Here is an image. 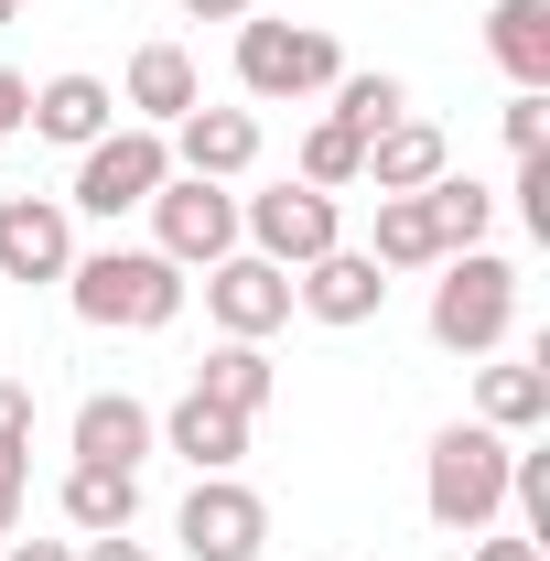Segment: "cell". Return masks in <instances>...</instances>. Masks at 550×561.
Returning a JSON list of instances; mask_svg holds the SVG:
<instances>
[{"instance_id": "1", "label": "cell", "mask_w": 550, "mask_h": 561, "mask_svg": "<svg viewBox=\"0 0 550 561\" xmlns=\"http://www.w3.org/2000/svg\"><path fill=\"white\" fill-rule=\"evenodd\" d=\"M66 302H76V324H98V335H162L184 313V271L162 249H76Z\"/></svg>"}, {"instance_id": "2", "label": "cell", "mask_w": 550, "mask_h": 561, "mask_svg": "<svg viewBox=\"0 0 550 561\" xmlns=\"http://www.w3.org/2000/svg\"><path fill=\"white\" fill-rule=\"evenodd\" d=\"M507 432H485V421H454V432H432V465H421V507H432V529L443 540H485L496 529V507H507Z\"/></svg>"}, {"instance_id": "3", "label": "cell", "mask_w": 550, "mask_h": 561, "mask_svg": "<svg viewBox=\"0 0 550 561\" xmlns=\"http://www.w3.org/2000/svg\"><path fill=\"white\" fill-rule=\"evenodd\" d=\"M432 346L443 356H496L507 346V324H518V271L496 260V249H454V260H432Z\"/></svg>"}, {"instance_id": "4", "label": "cell", "mask_w": 550, "mask_h": 561, "mask_svg": "<svg viewBox=\"0 0 550 561\" xmlns=\"http://www.w3.org/2000/svg\"><path fill=\"white\" fill-rule=\"evenodd\" d=\"M162 173H173V140L140 130V119H119L108 140H87V151H76L66 216H98V227H119V216H140L151 195H162Z\"/></svg>"}, {"instance_id": "5", "label": "cell", "mask_w": 550, "mask_h": 561, "mask_svg": "<svg viewBox=\"0 0 550 561\" xmlns=\"http://www.w3.org/2000/svg\"><path fill=\"white\" fill-rule=\"evenodd\" d=\"M345 76V55H335V33L324 22H238V87L260 98V108H280V98H324Z\"/></svg>"}, {"instance_id": "6", "label": "cell", "mask_w": 550, "mask_h": 561, "mask_svg": "<svg viewBox=\"0 0 550 561\" xmlns=\"http://www.w3.org/2000/svg\"><path fill=\"white\" fill-rule=\"evenodd\" d=\"M151 249H162L173 271H216V260L238 249V195H227V184H195V173H162V195H151Z\"/></svg>"}, {"instance_id": "7", "label": "cell", "mask_w": 550, "mask_h": 561, "mask_svg": "<svg viewBox=\"0 0 550 561\" xmlns=\"http://www.w3.org/2000/svg\"><path fill=\"white\" fill-rule=\"evenodd\" d=\"M238 238H249L260 260H280V271H302V260L345 249V216H335V195H313V184H280V195H238Z\"/></svg>"}, {"instance_id": "8", "label": "cell", "mask_w": 550, "mask_h": 561, "mask_svg": "<svg viewBox=\"0 0 550 561\" xmlns=\"http://www.w3.org/2000/svg\"><path fill=\"white\" fill-rule=\"evenodd\" d=\"M206 324L216 335H249V346H271L280 324H291V271L260 260V249H227L206 271Z\"/></svg>"}, {"instance_id": "9", "label": "cell", "mask_w": 550, "mask_h": 561, "mask_svg": "<svg viewBox=\"0 0 550 561\" xmlns=\"http://www.w3.org/2000/svg\"><path fill=\"white\" fill-rule=\"evenodd\" d=\"M173 540H184L195 561H260L271 551V507H260V486H238V476H195Z\"/></svg>"}, {"instance_id": "10", "label": "cell", "mask_w": 550, "mask_h": 561, "mask_svg": "<svg viewBox=\"0 0 550 561\" xmlns=\"http://www.w3.org/2000/svg\"><path fill=\"white\" fill-rule=\"evenodd\" d=\"M76 271V216L66 195H0V280L44 291V280Z\"/></svg>"}, {"instance_id": "11", "label": "cell", "mask_w": 550, "mask_h": 561, "mask_svg": "<svg viewBox=\"0 0 550 561\" xmlns=\"http://www.w3.org/2000/svg\"><path fill=\"white\" fill-rule=\"evenodd\" d=\"M162 140H173V173H195V184H238V173L260 162V108H184Z\"/></svg>"}, {"instance_id": "12", "label": "cell", "mask_w": 550, "mask_h": 561, "mask_svg": "<svg viewBox=\"0 0 550 561\" xmlns=\"http://www.w3.org/2000/svg\"><path fill=\"white\" fill-rule=\"evenodd\" d=\"M22 130H33V140H66V151H87V140L119 130V87H108V76H87V66H66V76H44V87H33Z\"/></svg>"}, {"instance_id": "13", "label": "cell", "mask_w": 550, "mask_h": 561, "mask_svg": "<svg viewBox=\"0 0 550 561\" xmlns=\"http://www.w3.org/2000/svg\"><path fill=\"white\" fill-rule=\"evenodd\" d=\"M291 302H302L313 324H378V302H389V271H378L367 249H324V260H302Z\"/></svg>"}, {"instance_id": "14", "label": "cell", "mask_w": 550, "mask_h": 561, "mask_svg": "<svg viewBox=\"0 0 550 561\" xmlns=\"http://www.w3.org/2000/svg\"><path fill=\"white\" fill-rule=\"evenodd\" d=\"M119 108H130L140 130H173L184 108H206V76H195V55H184V44H140L130 66H119Z\"/></svg>"}, {"instance_id": "15", "label": "cell", "mask_w": 550, "mask_h": 561, "mask_svg": "<svg viewBox=\"0 0 550 561\" xmlns=\"http://www.w3.org/2000/svg\"><path fill=\"white\" fill-rule=\"evenodd\" d=\"M162 454H184L195 476H238V465H249V421L227 411V400H206V389H184V400L162 411Z\"/></svg>"}, {"instance_id": "16", "label": "cell", "mask_w": 550, "mask_h": 561, "mask_svg": "<svg viewBox=\"0 0 550 561\" xmlns=\"http://www.w3.org/2000/svg\"><path fill=\"white\" fill-rule=\"evenodd\" d=\"M454 173V151L432 119H389V130H367V162H356V184H378V195H421V184H443Z\"/></svg>"}, {"instance_id": "17", "label": "cell", "mask_w": 550, "mask_h": 561, "mask_svg": "<svg viewBox=\"0 0 550 561\" xmlns=\"http://www.w3.org/2000/svg\"><path fill=\"white\" fill-rule=\"evenodd\" d=\"M162 443V421L140 411L130 389H98V400H76V465H130L140 476V454Z\"/></svg>"}, {"instance_id": "18", "label": "cell", "mask_w": 550, "mask_h": 561, "mask_svg": "<svg viewBox=\"0 0 550 561\" xmlns=\"http://www.w3.org/2000/svg\"><path fill=\"white\" fill-rule=\"evenodd\" d=\"M76 540H108V529H140V476L130 465H66V486H55Z\"/></svg>"}, {"instance_id": "19", "label": "cell", "mask_w": 550, "mask_h": 561, "mask_svg": "<svg viewBox=\"0 0 550 561\" xmlns=\"http://www.w3.org/2000/svg\"><path fill=\"white\" fill-rule=\"evenodd\" d=\"M475 421H485V432H507V443H518V432H540V421H550V367H540V356L475 367Z\"/></svg>"}, {"instance_id": "20", "label": "cell", "mask_w": 550, "mask_h": 561, "mask_svg": "<svg viewBox=\"0 0 550 561\" xmlns=\"http://www.w3.org/2000/svg\"><path fill=\"white\" fill-rule=\"evenodd\" d=\"M195 389L227 400L238 421H260V411H271V389H280V367H271V346H249V335H216V356L195 367Z\"/></svg>"}, {"instance_id": "21", "label": "cell", "mask_w": 550, "mask_h": 561, "mask_svg": "<svg viewBox=\"0 0 550 561\" xmlns=\"http://www.w3.org/2000/svg\"><path fill=\"white\" fill-rule=\"evenodd\" d=\"M485 55L518 76V87H540V98H550V0H496V22H485Z\"/></svg>"}, {"instance_id": "22", "label": "cell", "mask_w": 550, "mask_h": 561, "mask_svg": "<svg viewBox=\"0 0 550 561\" xmlns=\"http://www.w3.org/2000/svg\"><path fill=\"white\" fill-rule=\"evenodd\" d=\"M367 260H378V271H432V260H443L432 206H421V195H378V238H367Z\"/></svg>"}, {"instance_id": "23", "label": "cell", "mask_w": 550, "mask_h": 561, "mask_svg": "<svg viewBox=\"0 0 550 561\" xmlns=\"http://www.w3.org/2000/svg\"><path fill=\"white\" fill-rule=\"evenodd\" d=\"M421 206H432V238H443V260H454V249H485V227H496V195H485V184H465V173L421 184Z\"/></svg>"}, {"instance_id": "24", "label": "cell", "mask_w": 550, "mask_h": 561, "mask_svg": "<svg viewBox=\"0 0 550 561\" xmlns=\"http://www.w3.org/2000/svg\"><path fill=\"white\" fill-rule=\"evenodd\" d=\"M324 98H335L324 119H345V130H356V140H367V130H389V119H411V87H400V76H389V66H378V76H335Z\"/></svg>"}, {"instance_id": "25", "label": "cell", "mask_w": 550, "mask_h": 561, "mask_svg": "<svg viewBox=\"0 0 550 561\" xmlns=\"http://www.w3.org/2000/svg\"><path fill=\"white\" fill-rule=\"evenodd\" d=\"M356 162H367V140L345 130V119H313V130H302V173H291V184H313V195H345V184H356Z\"/></svg>"}, {"instance_id": "26", "label": "cell", "mask_w": 550, "mask_h": 561, "mask_svg": "<svg viewBox=\"0 0 550 561\" xmlns=\"http://www.w3.org/2000/svg\"><path fill=\"white\" fill-rule=\"evenodd\" d=\"M507 507L529 540H550V454H507Z\"/></svg>"}, {"instance_id": "27", "label": "cell", "mask_w": 550, "mask_h": 561, "mask_svg": "<svg viewBox=\"0 0 550 561\" xmlns=\"http://www.w3.org/2000/svg\"><path fill=\"white\" fill-rule=\"evenodd\" d=\"M0 476L33 486V389L22 378H0Z\"/></svg>"}, {"instance_id": "28", "label": "cell", "mask_w": 550, "mask_h": 561, "mask_svg": "<svg viewBox=\"0 0 550 561\" xmlns=\"http://www.w3.org/2000/svg\"><path fill=\"white\" fill-rule=\"evenodd\" d=\"M507 151H550V98H540V87L507 98Z\"/></svg>"}, {"instance_id": "29", "label": "cell", "mask_w": 550, "mask_h": 561, "mask_svg": "<svg viewBox=\"0 0 550 561\" xmlns=\"http://www.w3.org/2000/svg\"><path fill=\"white\" fill-rule=\"evenodd\" d=\"M518 216L529 238H550V151H518Z\"/></svg>"}, {"instance_id": "30", "label": "cell", "mask_w": 550, "mask_h": 561, "mask_svg": "<svg viewBox=\"0 0 550 561\" xmlns=\"http://www.w3.org/2000/svg\"><path fill=\"white\" fill-rule=\"evenodd\" d=\"M22 108H33V76L0 66V140H22Z\"/></svg>"}, {"instance_id": "31", "label": "cell", "mask_w": 550, "mask_h": 561, "mask_svg": "<svg viewBox=\"0 0 550 561\" xmlns=\"http://www.w3.org/2000/svg\"><path fill=\"white\" fill-rule=\"evenodd\" d=\"M76 561H151V540H130V529H108V540H76Z\"/></svg>"}, {"instance_id": "32", "label": "cell", "mask_w": 550, "mask_h": 561, "mask_svg": "<svg viewBox=\"0 0 550 561\" xmlns=\"http://www.w3.org/2000/svg\"><path fill=\"white\" fill-rule=\"evenodd\" d=\"M475 561H540V540H529V529H507V540H475Z\"/></svg>"}, {"instance_id": "33", "label": "cell", "mask_w": 550, "mask_h": 561, "mask_svg": "<svg viewBox=\"0 0 550 561\" xmlns=\"http://www.w3.org/2000/svg\"><path fill=\"white\" fill-rule=\"evenodd\" d=\"M184 11H195V22H249L260 0H184Z\"/></svg>"}, {"instance_id": "34", "label": "cell", "mask_w": 550, "mask_h": 561, "mask_svg": "<svg viewBox=\"0 0 550 561\" xmlns=\"http://www.w3.org/2000/svg\"><path fill=\"white\" fill-rule=\"evenodd\" d=\"M11 561H76V540H22Z\"/></svg>"}, {"instance_id": "35", "label": "cell", "mask_w": 550, "mask_h": 561, "mask_svg": "<svg viewBox=\"0 0 550 561\" xmlns=\"http://www.w3.org/2000/svg\"><path fill=\"white\" fill-rule=\"evenodd\" d=\"M11 518H22V476H0V540H11Z\"/></svg>"}, {"instance_id": "36", "label": "cell", "mask_w": 550, "mask_h": 561, "mask_svg": "<svg viewBox=\"0 0 550 561\" xmlns=\"http://www.w3.org/2000/svg\"><path fill=\"white\" fill-rule=\"evenodd\" d=\"M11 11H22V0H0V22H11Z\"/></svg>"}]
</instances>
